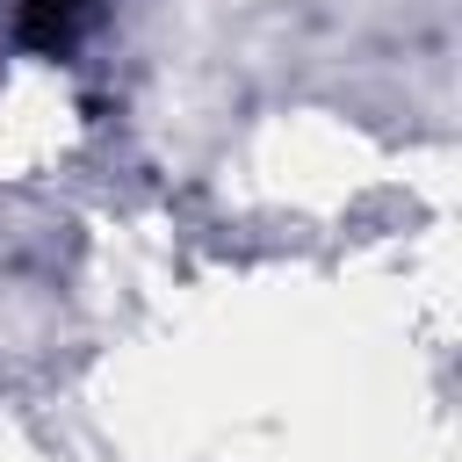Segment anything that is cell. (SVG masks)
<instances>
[{
	"label": "cell",
	"mask_w": 462,
	"mask_h": 462,
	"mask_svg": "<svg viewBox=\"0 0 462 462\" xmlns=\"http://www.w3.org/2000/svg\"><path fill=\"white\" fill-rule=\"evenodd\" d=\"M87 7H94V0H22V36L43 43V51H65L72 29L87 22Z\"/></svg>",
	"instance_id": "6da1fadb"
}]
</instances>
